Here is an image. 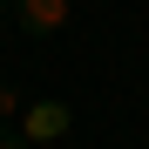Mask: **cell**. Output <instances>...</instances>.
<instances>
[{
  "label": "cell",
  "instance_id": "obj_1",
  "mask_svg": "<svg viewBox=\"0 0 149 149\" xmlns=\"http://www.w3.org/2000/svg\"><path fill=\"white\" fill-rule=\"evenodd\" d=\"M68 129H74V109L61 102V95H41V102L20 109V136H27V149H34V142H61Z\"/></svg>",
  "mask_w": 149,
  "mask_h": 149
},
{
  "label": "cell",
  "instance_id": "obj_2",
  "mask_svg": "<svg viewBox=\"0 0 149 149\" xmlns=\"http://www.w3.org/2000/svg\"><path fill=\"white\" fill-rule=\"evenodd\" d=\"M74 20V0H14V27L20 34H61Z\"/></svg>",
  "mask_w": 149,
  "mask_h": 149
},
{
  "label": "cell",
  "instance_id": "obj_3",
  "mask_svg": "<svg viewBox=\"0 0 149 149\" xmlns=\"http://www.w3.org/2000/svg\"><path fill=\"white\" fill-rule=\"evenodd\" d=\"M20 109H27V102H20V88L0 81V122H20Z\"/></svg>",
  "mask_w": 149,
  "mask_h": 149
},
{
  "label": "cell",
  "instance_id": "obj_4",
  "mask_svg": "<svg viewBox=\"0 0 149 149\" xmlns=\"http://www.w3.org/2000/svg\"><path fill=\"white\" fill-rule=\"evenodd\" d=\"M0 149H27V136H7V129H0Z\"/></svg>",
  "mask_w": 149,
  "mask_h": 149
},
{
  "label": "cell",
  "instance_id": "obj_5",
  "mask_svg": "<svg viewBox=\"0 0 149 149\" xmlns=\"http://www.w3.org/2000/svg\"><path fill=\"white\" fill-rule=\"evenodd\" d=\"M0 41H7V7H0Z\"/></svg>",
  "mask_w": 149,
  "mask_h": 149
}]
</instances>
